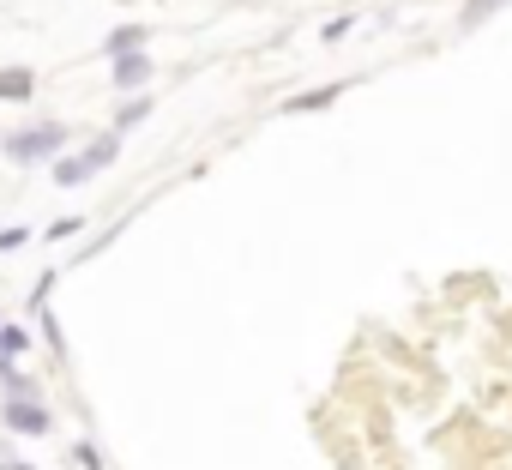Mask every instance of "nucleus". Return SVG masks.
Segmentation results:
<instances>
[{
    "label": "nucleus",
    "mask_w": 512,
    "mask_h": 470,
    "mask_svg": "<svg viewBox=\"0 0 512 470\" xmlns=\"http://www.w3.org/2000/svg\"><path fill=\"white\" fill-rule=\"evenodd\" d=\"M0 416H7V428H13V434H49V428H55V416H49L37 398H13Z\"/></svg>",
    "instance_id": "3"
},
{
    "label": "nucleus",
    "mask_w": 512,
    "mask_h": 470,
    "mask_svg": "<svg viewBox=\"0 0 512 470\" xmlns=\"http://www.w3.org/2000/svg\"><path fill=\"white\" fill-rule=\"evenodd\" d=\"M332 97H338V91H332V85H326V91H308V97H296V103H290V109H326V103H332Z\"/></svg>",
    "instance_id": "9"
},
{
    "label": "nucleus",
    "mask_w": 512,
    "mask_h": 470,
    "mask_svg": "<svg viewBox=\"0 0 512 470\" xmlns=\"http://www.w3.org/2000/svg\"><path fill=\"white\" fill-rule=\"evenodd\" d=\"M25 350V332L19 326H0V356H19Z\"/></svg>",
    "instance_id": "8"
},
{
    "label": "nucleus",
    "mask_w": 512,
    "mask_h": 470,
    "mask_svg": "<svg viewBox=\"0 0 512 470\" xmlns=\"http://www.w3.org/2000/svg\"><path fill=\"white\" fill-rule=\"evenodd\" d=\"M145 73H151V61H145L139 49L115 55V85H121V91H139V85H145Z\"/></svg>",
    "instance_id": "4"
},
{
    "label": "nucleus",
    "mask_w": 512,
    "mask_h": 470,
    "mask_svg": "<svg viewBox=\"0 0 512 470\" xmlns=\"http://www.w3.org/2000/svg\"><path fill=\"white\" fill-rule=\"evenodd\" d=\"M139 43H145V25H121L103 49H109V55H127V49H139Z\"/></svg>",
    "instance_id": "7"
},
{
    "label": "nucleus",
    "mask_w": 512,
    "mask_h": 470,
    "mask_svg": "<svg viewBox=\"0 0 512 470\" xmlns=\"http://www.w3.org/2000/svg\"><path fill=\"white\" fill-rule=\"evenodd\" d=\"M61 145H67V133L43 121V127H25V133H13V139H7V157H13V163H43V157H55Z\"/></svg>",
    "instance_id": "1"
},
{
    "label": "nucleus",
    "mask_w": 512,
    "mask_h": 470,
    "mask_svg": "<svg viewBox=\"0 0 512 470\" xmlns=\"http://www.w3.org/2000/svg\"><path fill=\"white\" fill-rule=\"evenodd\" d=\"M500 7H512V0H464V13H458V25L464 31H476V25H488Z\"/></svg>",
    "instance_id": "5"
},
{
    "label": "nucleus",
    "mask_w": 512,
    "mask_h": 470,
    "mask_svg": "<svg viewBox=\"0 0 512 470\" xmlns=\"http://www.w3.org/2000/svg\"><path fill=\"white\" fill-rule=\"evenodd\" d=\"M37 91V79L25 73V67H13V73H0V97H7V103H25Z\"/></svg>",
    "instance_id": "6"
},
{
    "label": "nucleus",
    "mask_w": 512,
    "mask_h": 470,
    "mask_svg": "<svg viewBox=\"0 0 512 470\" xmlns=\"http://www.w3.org/2000/svg\"><path fill=\"white\" fill-rule=\"evenodd\" d=\"M145 115H151V103H127V109H121V127H139Z\"/></svg>",
    "instance_id": "10"
},
{
    "label": "nucleus",
    "mask_w": 512,
    "mask_h": 470,
    "mask_svg": "<svg viewBox=\"0 0 512 470\" xmlns=\"http://www.w3.org/2000/svg\"><path fill=\"white\" fill-rule=\"evenodd\" d=\"M109 163H115V139H97L91 151L61 157V163H55V181H61V187H79V181H91V175H97V169H109Z\"/></svg>",
    "instance_id": "2"
}]
</instances>
